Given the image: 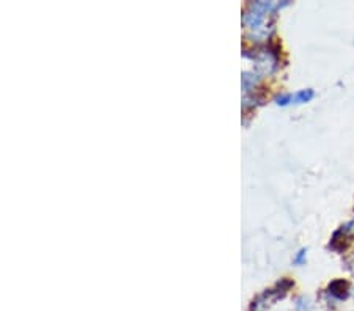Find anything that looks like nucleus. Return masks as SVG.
Wrapping results in <instances>:
<instances>
[{
    "label": "nucleus",
    "instance_id": "1",
    "mask_svg": "<svg viewBox=\"0 0 354 311\" xmlns=\"http://www.w3.org/2000/svg\"><path fill=\"white\" fill-rule=\"evenodd\" d=\"M348 282H343V280H337V282L330 283L329 286V291L332 292L337 299H346V295H348Z\"/></svg>",
    "mask_w": 354,
    "mask_h": 311
}]
</instances>
